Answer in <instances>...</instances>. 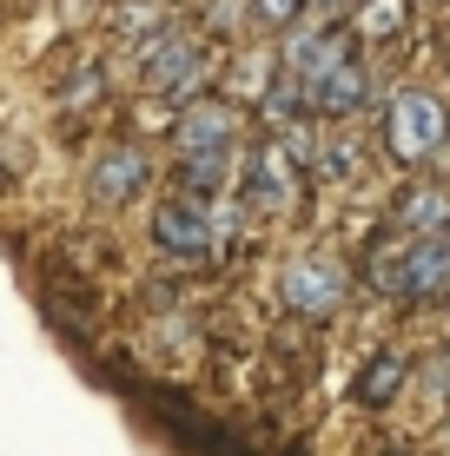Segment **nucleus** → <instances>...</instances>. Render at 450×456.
Masks as SVG:
<instances>
[{"label": "nucleus", "mask_w": 450, "mask_h": 456, "mask_svg": "<svg viewBox=\"0 0 450 456\" xmlns=\"http://www.w3.org/2000/svg\"><path fill=\"white\" fill-rule=\"evenodd\" d=\"M299 86H305V106L312 113H358L364 106V67L345 53L338 40H318L299 53Z\"/></svg>", "instance_id": "f257e3e1"}, {"label": "nucleus", "mask_w": 450, "mask_h": 456, "mask_svg": "<svg viewBox=\"0 0 450 456\" xmlns=\"http://www.w3.org/2000/svg\"><path fill=\"white\" fill-rule=\"evenodd\" d=\"M444 139H450L444 100H430V93H417V86L391 100V113H384V146H391V159L424 166V159H438V152H444Z\"/></svg>", "instance_id": "f03ea898"}, {"label": "nucleus", "mask_w": 450, "mask_h": 456, "mask_svg": "<svg viewBox=\"0 0 450 456\" xmlns=\"http://www.w3.org/2000/svg\"><path fill=\"white\" fill-rule=\"evenodd\" d=\"M278 297H285V311H299V318H331L338 305H345V265L331 258H291L285 272H278Z\"/></svg>", "instance_id": "7ed1b4c3"}, {"label": "nucleus", "mask_w": 450, "mask_h": 456, "mask_svg": "<svg viewBox=\"0 0 450 456\" xmlns=\"http://www.w3.org/2000/svg\"><path fill=\"white\" fill-rule=\"evenodd\" d=\"M239 139V113L225 100H192L179 113V159H232Z\"/></svg>", "instance_id": "20e7f679"}, {"label": "nucleus", "mask_w": 450, "mask_h": 456, "mask_svg": "<svg viewBox=\"0 0 450 456\" xmlns=\"http://www.w3.org/2000/svg\"><path fill=\"white\" fill-rule=\"evenodd\" d=\"M86 192H93V206H127V199H139L146 192V152L127 146V139L106 146L86 172Z\"/></svg>", "instance_id": "39448f33"}, {"label": "nucleus", "mask_w": 450, "mask_h": 456, "mask_svg": "<svg viewBox=\"0 0 450 456\" xmlns=\"http://www.w3.org/2000/svg\"><path fill=\"white\" fill-rule=\"evenodd\" d=\"M152 239H160V251H179V258H206V251L219 245V232H212L206 206H192V199H166L160 218H152Z\"/></svg>", "instance_id": "423d86ee"}, {"label": "nucleus", "mask_w": 450, "mask_h": 456, "mask_svg": "<svg viewBox=\"0 0 450 456\" xmlns=\"http://www.w3.org/2000/svg\"><path fill=\"white\" fill-rule=\"evenodd\" d=\"M139 73H146V86L179 93L199 80V53H192V40H179V27H166V34H152L139 46Z\"/></svg>", "instance_id": "0eeeda50"}, {"label": "nucleus", "mask_w": 450, "mask_h": 456, "mask_svg": "<svg viewBox=\"0 0 450 456\" xmlns=\"http://www.w3.org/2000/svg\"><path fill=\"white\" fill-rule=\"evenodd\" d=\"M245 199H252L258 212H285L291 199H299V166H291L285 152L272 146V139L252 152V179H245Z\"/></svg>", "instance_id": "6e6552de"}, {"label": "nucleus", "mask_w": 450, "mask_h": 456, "mask_svg": "<svg viewBox=\"0 0 450 456\" xmlns=\"http://www.w3.org/2000/svg\"><path fill=\"white\" fill-rule=\"evenodd\" d=\"M391 225L405 232V239H438V232H450V199H444V185H411V192L391 206Z\"/></svg>", "instance_id": "1a4fd4ad"}, {"label": "nucleus", "mask_w": 450, "mask_h": 456, "mask_svg": "<svg viewBox=\"0 0 450 456\" xmlns=\"http://www.w3.org/2000/svg\"><path fill=\"white\" fill-rule=\"evenodd\" d=\"M397 390H405V357H391V351H378L371 364L358 370V397L378 411V403H391Z\"/></svg>", "instance_id": "9d476101"}, {"label": "nucleus", "mask_w": 450, "mask_h": 456, "mask_svg": "<svg viewBox=\"0 0 450 456\" xmlns=\"http://www.w3.org/2000/svg\"><path fill=\"white\" fill-rule=\"evenodd\" d=\"M397 13H405L397 0H371V7H364V34H384V27H397Z\"/></svg>", "instance_id": "9b49d317"}, {"label": "nucleus", "mask_w": 450, "mask_h": 456, "mask_svg": "<svg viewBox=\"0 0 450 456\" xmlns=\"http://www.w3.org/2000/svg\"><path fill=\"white\" fill-rule=\"evenodd\" d=\"M239 13H245V0H212V34H232V27H239Z\"/></svg>", "instance_id": "f8f14e48"}, {"label": "nucleus", "mask_w": 450, "mask_h": 456, "mask_svg": "<svg viewBox=\"0 0 450 456\" xmlns=\"http://www.w3.org/2000/svg\"><path fill=\"white\" fill-rule=\"evenodd\" d=\"M305 0H258V20H299Z\"/></svg>", "instance_id": "ddd939ff"}, {"label": "nucleus", "mask_w": 450, "mask_h": 456, "mask_svg": "<svg viewBox=\"0 0 450 456\" xmlns=\"http://www.w3.org/2000/svg\"><path fill=\"white\" fill-rule=\"evenodd\" d=\"M444 53H450V46H444Z\"/></svg>", "instance_id": "4468645a"}]
</instances>
